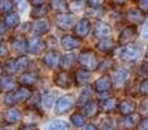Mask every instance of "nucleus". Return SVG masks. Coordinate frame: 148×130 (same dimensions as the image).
Masks as SVG:
<instances>
[{
  "instance_id": "29",
  "label": "nucleus",
  "mask_w": 148,
  "mask_h": 130,
  "mask_svg": "<svg viewBox=\"0 0 148 130\" xmlns=\"http://www.w3.org/2000/svg\"><path fill=\"white\" fill-rule=\"evenodd\" d=\"M14 86H16V82L10 77H4V78L0 79V89L1 90L12 91V90H14Z\"/></svg>"
},
{
  "instance_id": "12",
  "label": "nucleus",
  "mask_w": 148,
  "mask_h": 130,
  "mask_svg": "<svg viewBox=\"0 0 148 130\" xmlns=\"http://www.w3.org/2000/svg\"><path fill=\"white\" fill-rule=\"evenodd\" d=\"M127 20L133 25H139V23H142L144 21V13L140 9H138V8L130 9L127 12Z\"/></svg>"
},
{
  "instance_id": "5",
  "label": "nucleus",
  "mask_w": 148,
  "mask_h": 130,
  "mask_svg": "<svg viewBox=\"0 0 148 130\" xmlns=\"http://www.w3.org/2000/svg\"><path fill=\"white\" fill-rule=\"evenodd\" d=\"M74 105V96L73 95H65L61 99L57 100L56 103V113L57 115H62V113L68 112L69 109H72V107Z\"/></svg>"
},
{
  "instance_id": "27",
  "label": "nucleus",
  "mask_w": 148,
  "mask_h": 130,
  "mask_svg": "<svg viewBox=\"0 0 148 130\" xmlns=\"http://www.w3.org/2000/svg\"><path fill=\"white\" fill-rule=\"evenodd\" d=\"M127 77H129V74H127V72L126 70H123V69H120V70H116L114 72V74H113V79H114V82H116V85H123L126 81H127Z\"/></svg>"
},
{
  "instance_id": "11",
  "label": "nucleus",
  "mask_w": 148,
  "mask_h": 130,
  "mask_svg": "<svg viewBox=\"0 0 148 130\" xmlns=\"http://www.w3.org/2000/svg\"><path fill=\"white\" fill-rule=\"evenodd\" d=\"M110 87H112V78L109 76H104L95 82V90L99 92L109 91Z\"/></svg>"
},
{
  "instance_id": "37",
  "label": "nucleus",
  "mask_w": 148,
  "mask_h": 130,
  "mask_svg": "<svg viewBox=\"0 0 148 130\" xmlns=\"http://www.w3.org/2000/svg\"><path fill=\"white\" fill-rule=\"evenodd\" d=\"M139 92H140L142 95H144V96L148 95V79H144V81L142 82L140 87H139Z\"/></svg>"
},
{
  "instance_id": "52",
  "label": "nucleus",
  "mask_w": 148,
  "mask_h": 130,
  "mask_svg": "<svg viewBox=\"0 0 148 130\" xmlns=\"http://www.w3.org/2000/svg\"><path fill=\"white\" fill-rule=\"evenodd\" d=\"M146 55H147V59H148V48H147V54Z\"/></svg>"
},
{
  "instance_id": "16",
  "label": "nucleus",
  "mask_w": 148,
  "mask_h": 130,
  "mask_svg": "<svg viewBox=\"0 0 148 130\" xmlns=\"http://www.w3.org/2000/svg\"><path fill=\"white\" fill-rule=\"evenodd\" d=\"M61 44L65 50L72 51V50H75L79 47V41L72 35H65V36H62V39H61Z\"/></svg>"
},
{
  "instance_id": "15",
  "label": "nucleus",
  "mask_w": 148,
  "mask_h": 130,
  "mask_svg": "<svg viewBox=\"0 0 148 130\" xmlns=\"http://www.w3.org/2000/svg\"><path fill=\"white\" fill-rule=\"evenodd\" d=\"M74 23V18L68 14H60L56 17V25L60 29H69Z\"/></svg>"
},
{
  "instance_id": "7",
  "label": "nucleus",
  "mask_w": 148,
  "mask_h": 130,
  "mask_svg": "<svg viewBox=\"0 0 148 130\" xmlns=\"http://www.w3.org/2000/svg\"><path fill=\"white\" fill-rule=\"evenodd\" d=\"M44 48V43L39 36H33L27 41V51L30 54H39Z\"/></svg>"
},
{
  "instance_id": "51",
  "label": "nucleus",
  "mask_w": 148,
  "mask_h": 130,
  "mask_svg": "<svg viewBox=\"0 0 148 130\" xmlns=\"http://www.w3.org/2000/svg\"><path fill=\"white\" fill-rule=\"evenodd\" d=\"M1 72H3V68H1V65H0V74H1Z\"/></svg>"
},
{
  "instance_id": "33",
  "label": "nucleus",
  "mask_w": 148,
  "mask_h": 130,
  "mask_svg": "<svg viewBox=\"0 0 148 130\" xmlns=\"http://www.w3.org/2000/svg\"><path fill=\"white\" fill-rule=\"evenodd\" d=\"M55 99H56V92H52V91H47L44 94V96L42 98V102H43L44 107L47 108H51L55 103Z\"/></svg>"
},
{
  "instance_id": "22",
  "label": "nucleus",
  "mask_w": 148,
  "mask_h": 130,
  "mask_svg": "<svg viewBox=\"0 0 148 130\" xmlns=\"http://www.w3.org/2000/svg\"><path fill=\"white\" fill-rule=\"evenodd\" d=\"M139 122V116L138 115H129L123 120V129L125 130H131L134 129Z\"/></svg>"
},
{
  "instance_id": "32",
  "label": "nucleus",
  "mask_w": 148,
  "mask_h": 130,
  "mask_svg": "<svg viewBox=\"0 0 148 130\" xmlns=\"http://www.w3.org/2000/svg\"><path fill=\"white\" fill-rule=\"evenodd\" d=\"M4 22L8 28H16V26L20 23V16H18L17 13H9V14L5 17Z\"/></svg>"
},
{
  "instance_id": "47",
  "label": "nucleus",
  "mask_w": 148,
  "mask_h": 130,
  "mask_svg": "<svg viewBox=\"0 0 148 130\" xmlns=\"http://www.w3.org/2000/svg\"><path fill=\"white\" fill-rule=\"evenodd\" d=\"M143 38H148V23L143 28Z\"/></svg>"
},
{
  "instance_id": "4",
  "label": "nucleus",
  "mask_w": 148,
  "mask_h": 130,
  "mask_svg": "<svg viewBox=\"0 0 148 130\" xmlns=\"http://www.w3.org/2000/svg\"><path fill=\"white\" fill-rule=\"evenodd\" d=\"M139 55H140V47L138 44L129 43L121 51V57L123 60H126V61H134V60H136L139 57Z\"/></svg>"
},
{
  "instance_id": "20",
  "label": "nucleus",
  "mask_w": 148,
  "mask_h": 130,
  "mask_svg": "<svg viewBox=\"0 0 148 130\" xmlns=\"http://www.w3.org/2000/svg\"><path fill=\"white\" fill-rule=\"evenodd\" d=\"M90 78H91V74L88 73V70L86 69H79V70L75 72V79H77V83L83 86V85L88 83Z\"/></svg>"
},
{
  "instance_id": "8",
  "label": "nucleus",
  "mask_w": 148,
  "mask_h": 130,
  "mask_svg": "<svg viewBox=\"0 0 148 130\" xmlns=\"http://www.w3.org/2000/svg\"><path fill=\"white\" fill-rule=\"evenodd\" d=\"M135 36H136L135 28H134V26H129V28H126L125 30L120 34L118 42H120V44H122V46L123 44H129L134 38H135Z\"/></svg>"
},
{
  "instance_id": "13",
  "label": "nucleus",
  "mask_w": 148,
  "mask_h": 130,
  "mask_svg": "<svg viewBox=\"0 0 148 130\" xmlns=\"http://www.w3.org/2000/svg\"><path fill=\"white\" fill-rule=\"evenodd\" d=\"M59 63H60V54L57 51H49L44 56V64L49 66L51 69L56 68L59 65Z\"/></svg>"
},
{
  "instance_id": "31",
  "label": "nucleus",
  "mask_w": 148,
  "mask_h": 130,
  "mask_svg": "<svg viewBox=\"0 0 148 130\" xmlns=\"http://www.w3.org/2000/svg\"><path fill=\"white\" fill-rule=\"evenodd\" d=\"M51 8H53L57 12H66L69 9V5H68L66 0H52Z\"/></svg>"
},
{
  "instance_id": "26",
  "label": "nucleus",
  "mask_w": 148,
  "mask_h": 130,
  "mask_svg": "<svg viewBox=\"0 0 148 130\" xmlns=\"http://www.w3.org/2000/svg\"><path fill=\"white\" fill-rule=\"evenodd\" d=\"M49 10V5L43 4V5H39V7H35L33 10H31V17L34 18H42L47 14V12Z\"/></svg>"
},
{
  "instance_id": "35",
  "label": "nucleus",
  "mask_w": 148,
  "mask_h": 130,
  "mask_svg": "<svg viewBox=\"0 0 148 130\" xmlns=\"http://www.w3.org/2000/svg\"><path fill=\"white\" fill-rule=\"evenodd\" d=\"M14 7V1L13 0H0V13L5 14L9 13Z\"/></svg>"
},
{
  "instance_id": "9",
  "label": "nucleus",
  "mask_w": 148,
  "mask_h": 130,
  "mask_svg": "<svg viewBox=\"0 0 148 130\" xmlns=\"http://www.w3.org/2000/svg\"><path fill=\"white\" fill-rule=\"evenodd\" d=\"M55 83L61 89H68L72 86V77L66 72H61V73L55 76Z\"/></svg>"
},
{
  "instance_id": "19",
  "label": "nucleus",
  "mask_w": 148,
  "mask_h": 130,
  "mask_svg": "<svg viewBox=\"0 0 148 130\" xmlns=\"http://www.w3.org/2000/svg\"><path fill=\"white\" fill-rule=\"evenodd\" d=\"M83 108L87 117H95L99 113V104L96 102H92V100H90L86 105H83Z\"/></svg>"
},
{
  "instance_id": "40",
  "label": "nucleus",
  "mask_w": 148,
  "mask_h": 130,
  "mask_svg": "<svg viewBox=\"0 0 148 130\" xmlns=\"http://www.w3.org/2000/svg\"><path fill=\"white\" fill-rule=\"evenodd\" d=\"M139 5H140L142 12L148 13V0H140V1H139Z\"/></svg>"
},
{
  "instance_id": "49",
  "label": "nucleus",
  "mask_w": 148,
  "mask_h": 130,
  "mask_svg": "<svg viewBox=\"0 0 148 130\" xmlns=\"http://www.w3.org/2000/svg\"><path fill=\"white\" fill-rule=\"evenodd\" d=\"M84 130H97V128L95 125H92V124H88V125L84 128Z\"/></svg>"
},
{
  "instance_id": "45",
  "label": "nucleus",
  "mask_w": 148,
  "mask_h": 130,
  "mask_svg": "<svg viewBox=\"0 0 148 130\" xmlns=\"http://www.w3.org/2000/svg\"><path fill=\"white\" fill-rule=\"evenodd\" d=\"M20 130H38L35 126H31V125H27V126H22Z\"/></svg>"
},
{
  "instance_id": "34",
  "label": "nucleus",
  "mask_w": 148,
  "mask_h": 130,
  "mask_svg": "<svg viewBox=\"0 0 148 130\" xmlns=\"http://www.w3.org/2000/svg\"><path fill=\"white\" fill-rule=\"evenodd\" d=\"M47 130H70V126L65 121H53L48 125Z\"/></svg>"
},
{
  "instance_id": "18",
  "label": "nucleus",
  "mask_w": 148,
  "mask_h": 130,
  "mask_svg": "<svg viewBox=\"0 0 148 130\" xmlns=\"http://www.w3.org/2000/svg\"><path fill=\"white\" fill-rule=\"evenodd\" d=\"M33 30L35 34L42 35V34H46L49 30V21L47 20H38L33 26Z\"/></svg>"
},
{
  "instance_id": "42",
  "label": "nucleus",
  "mask_w": 148,
  "mask_h": 130,
  "mask_svg": "<svg viewBox=\"0 0 148 130\" xmlns=\"http://www.w3.org/2000/svg\"><path fill=\"white\" fill-rule=\"evenodd\" d=\"M8 54V50L7 47H4L3 44H0V57H5Z\"/></svg>"
},
{
  "instance_id": "41",
  "label": "nucleus",
  "mask_w": 148,
  "mask_h": 130,
  "mask_svg": "<svg viewBox=\"0 0 148 130\" xmlns=\"http://www.w3.org/2000/svg\"><path fill=\"white\" fill-rule=\"evenodd\" d=\"M29 1H30V4H33L34 7H39V5L46 4L47 0H29Z\"/></svg>"
},
{
  "instance_id": "21",
  "label": "nucleus",
  "mask_w": 148,
  "mask_h": 130,
  "mask_svg": "<svg viewBox=\"0 0 148 130\" xmlns=\"http://www.w3.org/2000/svg\"><path fill=\"white\" fill-rule=\"evenodd\" d=\"M36 81H38V76L35 73H26L23 76H21L20 78V83L23 85L25 87L33 86V85L36 83Z\"/></svg>"
},
{
  "instance_id": "10",
  "label": "nucleus",
  "mask_w": 148,
  "mask_h": 130,
  "mask_svg": "<svg viewBox=\"0 0 148 130\" xmlns=\"http://www.w3.org/2000/svg\"><path fill=\"white\" fill-rule=\"evenodd\" d=\"M117 108L123 116H129V115H133L134 111H135V103L130 99H125L118 103Z\"/></svg>"
},
{
  "instance_id": "43",
  "label": "nucleus",
  "mask_w": 148,
  "mask_h": 130,
  "mask_svg": "<svg viewBox=\"0 0 148 130\" xmlns=\"http://www.w3.org/2000/svg\"><path fill=\"white\" fill-rule=\"evenodd\" d=\"M142 74H144V76L148 74V64L147 63H143V64H142Z\"/></svg>"
},
{
  "instance_id": "48",
  "label": "nucleus",
  "mask_w": 148,
  "mask_h": 130,
  "mask_svg": "<svg viewBox=\"0 0 148 130\" xmlns=\"http://www.w3.org/2000/svg\"><path fill=\"white\" fill-rule=\"evenodd\" d=\"M7 30V26H5V22H1L0 21V33H4Z\"/></svg>"
},
{
  "instance_id": "28",
  "label": "nucleus",
  "mask_w": 148,
  "mask_h": 130,
  "mask_svg": "<svg viewBox=\"0 0 148 130\" xmlns=\"http://www.w3.org/2000/svg\"><path fill=\"white\" fill-rule=\"evenodd\" d=\"M91 96H92V90L90 89V87H86V89H84L83 91H82L81 96H79L78 105H79V107H83V105H86L87 103L90 102Z\"/></svg>"
},
{
  "instance_id": "3",
  "label": "nucleus",
  "mask_w": 148,
  "mask_h": 130,
  "mask_svg": "<svg viewBox=\"0 0 148 130\" xmlns=\"http://www.w3.org/2000/svg\"><path fill=\"white\" fill-rule=\"evenodd\" d=\"M29 65V60L27 57H17V59H10L7 61L5 64V70L9 74H16V73H21V72L26 70Z\"/></svg>"
},
{
  "instance_id": "39",
  "label": "nucleus",
  "mask_w": 148,
  "mask_h": 130,
  "mask_svg": "<svg viewBox=\"0 0 148 130\" xmlns=\"http://www.w3.org/2000/svg\"><path fill=\"white\" fill-rule=\"evenodd\" d=\"M138 129L139 130H148V117H146L144 120H142L138 124Z\"/></svg>"
},
{
  "instance_id": "25",
  "label": "nucleus",
  "mask_w": 148,
  "mask_h": 130,
  "mask_svg": "<svg viewBox=\"0 0 148 130\" xmlns=\"http://www.w3.org/2000/svg\"><path fill=\"white\" fill-rule=\"evenodd\" d=\"M12 46H13V50H14L17 54H23V52L27 50V43H26L25 39H20V38L13 39Z\"/></svg>"
},
{
  "instance_id": "23",
  "label": "nucleus",
  "mask_w": 148,
  "mask_h": 130,
  "mask_svg": "<svg viewBox=\"0 0 148 130\" xmlns=\"http://www.w3.org/2000/svg\"><path fill=\"white\" fill-rule=\"evenodd\" d=\"M97 48L101 52H110L114 50V42L109 38H104L97 43Z\"/></svg>"
},
{
  "instance_id": "1",
  "label": "nucleus",
  "mask_w": 148,
  "mask_h": 130,
  "mask_svg": "<svg viewBox=\"0 0 148 130\" xmlns=\"http://www.w3.org/2000/svg\"><path fill=\"white\" fill-rule=\"evenodd\" d=\"M78 61L86 70H95L100 65L99 57L92 50H83L81 52V55H79Z\"/></svg>"
},
{
  "instance_id": "46",
  "label": "nucleus",
  "mask_w": 148,
  "mask_h": 130,
  "mask_svg": "<svg viewBox=\"0 0 148 130\" xmlns=\"http://www.w3.org/2000/svg\"><path fill=\"white\" fill-rule=\"evenodd\" d=\"M17 3L20 4V5H18L20 10H23V9H25V3H23V0H17Z\"/></svg>"
},
{
  "instance_id": "36",
  "label": "nucleus",
  "mask_w": 148,
  "mask_h": 130,
  "mask_svg": "<svg viewBox=\"0 0 148 130\" xmlns=\"http://www.w3.org/2000/svg\"><path fill=\"white\" fill-rule=\"evenodd\" d=\"M70 120H72V122L77 126V128H81V126H83L84 122H86V120H84V116L81 115V113H74Z\"/></svg>"
},
{
  "instance_id": "24",
  "label": "nucleus",
  "mask_w": 148,
  "mask_h": 130,
  "mask_svg": "<svg viewBox=\"0 0 148 130\" xmlns=\"http://www.w3.org/2000/svg\"><path fill=\"white\" fill-rule=\"evenodd\" d=\"M117 105H118V102L114 99V98H107V99H104V100L100 102V107H101V109L105 111V112L116 109Z\"/></svg>"
},
{
  "instance_id": "2",
  "label": "nucleus",
  "mask_w": 148,
  "mask_h": 130,
  "mask_svg": "<svg viewBox=\"0 0 148 130\" xmlns=\"http://www.w3.org/2000/svg\"><path fill=\"white\" fill-rule=\"evenodd\" d=\"M30 95H31V91L27 87H20V89H17V90L14 89L7 94V96H5V99H4V103L8 105H14V104H17V103H22V102H25V100H27L29 98H30Z\"/></svg>"
},
{
  "instance_id": "50",
  "label": "nucleus",
  "mask_w": 148,
  "mask_h": 130,
  "mask_svg": "<svg viewBox=\"0 0 148 130\" xmlns=\"http://www.w3.org/2000/svg\"><path fill=\"white\" fill-rule=\"evenodd\" d=\"M0 130H12L10 128H3V129H0Z\"/></svg>"
},
{
  "instance_id": "30",
  "label": "nucleus",
  "mask_w": 148,
  "mask_h": 130,
  "mask_svg": "<svg viewBox=\"0 0 148 130\" xmlns=\"http://www.w3.org/2000/svg\"><path fill=\"white\" fill-rule=\"evenodd\" d=\"M77 59L74 55H65V56L61 57V61H60V65H61L62 69H69L75 64Z\"/></svg>"
},
{
  "instance_id": "17",
  "label": "nucleus",
  "mask_w": 148,
  "mask_h": 130,
  "mask_svg": "<svg viewBox=\"0 0 148 130\" xmlns=\"http://www.w3.org/2000/svg\"><path fill=\"white\" fill-rule=\"evenodd\" d=\"M94 34H95V36H96V38H99V39L108 38V35L110 34V28L107 25V23L99 22L96 26H95Z\"/></svg>"
},
{
  "instance_id": "38",
  "label": "nucleus",
  "mask_w": 148,
  "mask_h": 130,
  "mask_svg": "<svg viewBox=\"0 0 148 130\" xmlns=\"http://www.w3.org/2000/svg\"><path fill=\"white\" fill-rule=\"evenodd\" d=\"M87 3H88V5L91 8H97V7H101L104 0H87Z\"/></svg>"
},
{
  "instance_id": "44",
  "label": "nucleus",
  "mask_w": 148,
  "mask_h": 130,
  "mask_svg": "<svg viewBox=\"0 0 148 130\" xmlns=\"http://www.w3.org/2000/svg\"><path fill=\"white\" fill-rule=\"evenodd\" d=\"M126 1H127V0H110V3H113V4H116V5H121Z\"/></svg>"
},
{
  "instance_id": "14",
  "label": "nucleus",
  "mask_w": 148,
  "mask_h": 130,
  "mask_svg": "<svg viewBox=\"0 0 148 130\" xmlns=\"http://www.w3.org/2000/svg\"><path fill=\"white\" fill-rule=\"evenodd\" d=\"M21 112L20 109H16V108H10L8 109L7 112L4 113V121L8 124H14V122H18L21 120Z\"/></svg>"
},
{
  "instance_id": "6",
  "label": "nucleus",
  "mask_w": 148,
  "mask_h": 130,
  "mask_svg": "<svg viewBox=\"0 0 148 130\" xmlns=\"http://www.w3.org/2000/svg\"><path fill=\"white\" fill-rule=\"evenodd\" d=\"M90 30H91V23H90V21L86 20V18L81 20L75 25V28H74L75 35L79 36V38H84V36H86L87 34L90 33Z\"/></svg>"
}]
</instances>
